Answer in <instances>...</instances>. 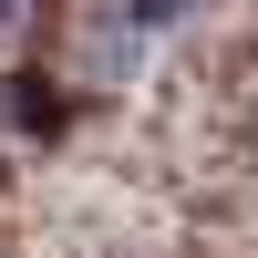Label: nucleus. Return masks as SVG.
Wrapping results in <instances>:
<instances>
[{
    "label": "nucleus",
    "instance_id": "f03ea898",
    "mask_svg": "<svg viewBox=\"0 0 258 258\" xmlns=\"http://www.w3.org/2000/svg\"><path fill=\"white\" fill-rule=\"evenodd\" d=\"M11 31H21V0H0V41H11Z\"/></svg>",
    "mask_w": 258,
    "mask_h": 258
},
{
    "label": "nucleus",
    "instance_id": "f257e3e1",
    "mask_svg": "<svg viewBox=\"0 0 258 258\" xmlns=\"http://www.w3.org/2000/svg\"><path fill=\"white\" fill-rule=\"evenodd\" d=\"M186 11H197V0H103V73H124V52H145V41H155V31H176V21Z\"/></svg>",
    "mask_w": 258,
    "mask_h": 258
}]
</instances>
